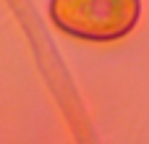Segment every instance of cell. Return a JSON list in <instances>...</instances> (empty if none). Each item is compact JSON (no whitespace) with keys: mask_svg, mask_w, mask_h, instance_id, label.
Returning a JSON list of instances; mask_svg holds the SVG:
<instances>
[{"mask_svg":"<svg viewBox=\"0 0 149 144\" xmlns=\"http://www.w3.org/2000/svg\"><path fill=\"white\" fill-rule=\"evenodd\" d=\"M50 18L73 37L110 42L134 29L139 0H52Z\"/></svg>","mask_w":149,"mask_h":144,"instance_id":"6da1fadb","label":"cell"}]
</instances>
